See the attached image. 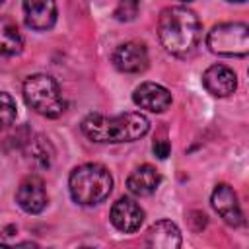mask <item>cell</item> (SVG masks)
I'll return each mask as SVG.
<instances>
[{
  "mask_svg": "<svg viewBox=\"0 0 249 249\" xmlns=\"http://www.w3.org/2000/svg\"><path fill=\"white\" fill-rule=\"evenodd\" d=\"M202 35L198 16L183 6L165 8L158 19V37L163 49L175 56H189L196 51Z\"/></svg>",
  "mask_w": 249,
  "mask_h": 249,
  "instance_id": "6da1fadb",
  "label": "cell"
},
{
  "mask_svg": "<svg viewBox=\"0 0 249 249\" xmlns=\"http://www.w3.org/2000/svg\"><path fill=\"white\" fill-rule=\"evenodd\" d=\"M150 130V121L142 113L101 115L91 113L82 121V132L99 144L134 142Z\"/></svg>",
  "mask_w": 249,
  "mask_h": 249,
  "instance_id": "7a4b0ae2",
  "label": "cell"
},
{
  "mask_svg": "<svg viewBox=\"0 0 249 249\" xmlns=\"http://www.w3.org/2000/svg\"><path fill=\"white\" fill-rule=\"evenodd\" d=\"M70 195L82 206L103 202L113 191V177L101 163H84L70 173Z\"/></svg>",
  "mask_w": 249,
  "mask_h": 249,
  "instance_id": "3957f363",
  "label": "cell"
},
{
  "mask_svg": "<svg viewBox=\"0 0 249 249\" xmlns=\"http://www.w3.org/2000/svg\"><path fill=\"white\" fill-rule=\"evenodd\" d=\"M25 103L39 115L54 119L64 111V99L54 78L49 74H33L23 84Z\"/></svg>",
  "mask_w": 249,
  "mask_h": 249,
  "instance_id": "277c9868",
  "label": "cell"
},
{
  "mask_svg": "<svg viewBox=\"0 0 249 249\" xmlns=\"http://www.w3.org/2000/svg\"><path fill=\"white\" fill-rule=\"evenodd\" d=\"M208 49L220 56H245L249 53V27L241 21L220 23L208 31Z\"/></svg>",
  "mask_w": 249,
  "mask_h": 249,
  "instance_id": "5b68a950",
  "label": "cell"
},
{
  "mask_svg": "<svg viewBox=\"0 0 249 249\" xmlns=\"http://www.w3.org/2000/svg\"><path fill=\"white\" fill-rule=\"evenodd\" d=\"M148 62H150L148 49L144 47V43H138V41L123 43L113 53V64L121 72H128V74L144 72L148 68Z\"/></svg>",
  "mask_w": 249,
  "mask_h": 249,
  "instance_id": "8992f818",
  "label": "cell"
},
{
  "mask_svg": "<svg viewBox=\"0 0 249 249\" xmlns=\"http://www.w3.org/2000/svg\"><path fill=\"white\" fill-rule=\"evenodd\" d=\"M210 202H212V208L220 214V218L228 226L237 228V226L243 224V212H241V206L237 202V195H235V191L230 185L220 183L214 189Z\"/></svg>",
  "mask_w": 249,
  "mask_h": 249,
  "instance_id": "52a82bcc",
  "label": "cell"
},
{
  "mask_svg": "<svg viewBox=\"0 0 249 249\" xmlns=\"http://www.w3.org/2000/svg\"><path fill=\"white\" fill-rule=\"evenodd\" d=\"M144 222V210L140 204L128 196H121L113 208H111V224L123 231V233H132L136 231Z\"/></svg>",
  "mask_w": 249,
  "mask_h": 249,
  "instance_id": "ba28073f",
  "label": "cell"
},
{
  "mask_svg": "<svg viewBox=\"0 0 249 249\" xmlns=\"http://www.w3.org/2000/svg\"><path fill=\"white\" fill-rule=\"evenodd\" d=\"M16 200L27 214H39L47 206V191L43 179L37 175L25 177L18 187Z\"/></svg>",
  "mask_w": 249,
  "mask_h": 249,
  "instance_id": "9c48e42d",
  "label": "cell"
},
{
  "mask_svg": "<svg viewBox=\"0 0 249 249\" xmlns=\"http://www.w3.org/2000/svg\"><path fill=\"white\" fill-rule=\"evenodd\" d=\"M132 101L140 109H146V111H152V113H163L171 105V93H169L167 88H163L160 84L144 82L134 89Z\"/></svg>",
  "mask_w": 249,
  "mask_h": 249,
  "instance_id": "30bf717a",
  "label": "cell"
},
{
  "mask_svg": "<svg viewBox=\"0 0 249 249\" xmlns=\"http://www.w3.org/2000/svg\"><path fill=\"white\" fill-rule=\"evenodd\" d=\"M23 18L35 31L51 29L56 21V0H23Z\"/></svg>",
  "mask_w": 249,
  "mask_h": 249,
  "instance_id": "8fae6325",
  "label": "cell"
},
{
  "mask_svg": "<svg viewBox=\"0 0 249 249\" xmlns=\"http://www.w3.org/2000/svg\"><path fill=\"white\" fill-rule=\"evenodd\" d=\"M202 84L208 89V93L216 97H228L237 88V76L226 64H212L210 68L204 70Z\"/></svg>",
  "mask_w": 249,
  "mask_h": 249,
  "instance_id": "7c38bea8",
  "label": "cell"
},
{
  "mask_svg": "<svg viewBox=\"0 0 249 249\" xmlns=\"http://www.w3.org/2000/svg\"><path fill=\"white\" fill-rule=\"evenodd\" d=\"M146 245L152 249H177L181 247V231L169 220H160L146 231Z\"/></svg>",
  "mask_w": 249,
  "mask_h": 249,
  "instance_id": "4fadbf2b",
  "label": "cell"
},
{
  "mask_svg": "<svg viewBox=\"0 0 249 249\" xmlns=\"http://www.w3.org/2000/svg\"><path fill=\"white\" fill-rule=\"evenodd\" d=\"M160 181H161V177H160L158 169L152 167V165H148V163H144V165L136 167V169L128 175L126 187H128V191H130L132 195H136V196H148V195H152V193L158 189Z\"/></svg>",
  "mask_w": 249,
  "mask_h": 249,
  "instance_id": "5bb4252c",
  "label": "cell"
},
{
  "mask_svg": "<svg viewBox=\"0 0 249 249\" xmlns=\"http://www.w3.org/2000/svg\"><path fill=\"white\" fill-rule=\"evenodd\" d=\"M23 49V37L18 23L10 18H0V56H16Z\"/></svg>",
  "mask_w": 249,
  "mask_h": 249,
  "instance_id": "9a60e30c",
  "label": "cell"
},
{
  "mask_svg": "<svg viewBox=\"0 0 249 249\" xmlns=\"http://www.w3.org/2000/svg\"><path fill=\"white\" fill-rule=\"evenodd\" d=\"M53 156H54V152H53V146H51V142L47 138L37 136L35 140L29 142V160L33 163H37L39 167H43V169L49 167L51 161H53Z\"/></svg>",
  "mask_w": 249,
  "mask_h": 249,
  "instance_id": "2e32d148",
  "label": "cell"
},
{
  "mask_svg": "<svg viewBox=\"0 0 249 249\" xmlns=\"http://www.w3.org/2000/svg\"><path fill=\"white\" fill-rule=\"evenodd\" d=\"M16 115H18V107L14 97L10 93L0 91V130L8 128L16 121Z\"/></svg>",
  "mask_w": 249,
  "mask_h": 249,
  "instance_id": "e0dca14e",
  "label": "cell"
},
{
  "mask_svg": "<svg viewBox=\"0 0 249 249\" xmlns=\"http://www.w3.org/2000/svg\"><path fill=\"white\" fill-rule=\"evenodd\" d=\"M138 10H140V2L138 0H119L113 16L119 21H132L138 16Z\"/></svg>",
  "mask_w": 249,
  "mask_h": 249,
  "instance_id": "ac0fdd59",
  "label": "cell"
},
{
  "mask_svg": "<svg viewBox=\"0 0 249 249\" xmlns=\"http://www.w3.org/2000/svg\"><path fill=\"white\" fill-rule=\"evenodd\" d=\"M152 150H154V154H156L160 160H165V158L169 156V152H171V144L161 138V140H156V142H154Z\"/></svg>",
  "mask_w": 249,
  "mask_h": 249,
  "instance_id": "d6986e66",
  "label": "cell"
},
{
  "mask_svg": "<svg viewBox=\"0 0 249 249\" xmlns=\"http://www.w3.org/2000/svg\"><path fill=\"white\" fill-rule=\"evenodd\" d=\"M230 2H245V0H230Z\"/></svg>",
  "mask_w": 249,
  "mask_h": 249,
  "instance_id": "ffe728a7",
  "label": "cell"
},
{
  "mask_svg": "<svg viewBox=\"0 0 249 249\" xmlns=\"http://www.w3.org/2000/svg\"><path fill=\"white\" fill-rule=\"evenodd\" d=\"M179 2H191V0H179Z\"/></svg>",
  "mask_w": 249,
  "mask_h": 249,
  "instance_id": "44dd1931",
  "label": "cell"
},
{
  "mask_svg": "<svg viewBox=\"0 0 249 249\" xmlns=\"http://www.w3.org/2000/svg\"><path fill=\"white\" fill-rule=\"evenodd\" d=\"M2 2H4V0H0V4H2Z\"/></svg>",
  "mask_w": 249,
  "mask_h": 249,
  "instance_id": "7402d4cb",
  "label": "cell"
}]
</instances>
